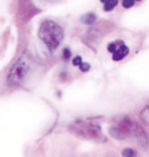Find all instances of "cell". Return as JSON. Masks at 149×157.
<instances>
[{
    "instance_id": "12",
    "label": "cell",
    "mask_w": 149,
    "mask_h": 157,
    "mask_svg": "<svg viewBox=\"0 0 149 157\" xmlns=\"http://www.w3.org/2000/svg\"><path fill=\"white\" fill-rule=\"evenodd\" d=\"M71 58V50L69 48H64L63 49V59L64 60H69Z\"/></svg>"
},
{
    "instance_id": "15",
    "label": "cell",
    "mask_w": 149,
    "mask_h": 157,
    "mask_svg": "<svg viewBox=\"0 0 149 157\" xmlns=\"http://www.w3.org/2000/svg\"><path fill=\"white\" fill-rule=\"evenodd\" d=\"M100 1H101V2H103V1H105V0H100Z\"/></svg>"
},
{
    "instance_id": "3",
    "label": "cell",
    "mask_w": 149,
    "mask_h": 157,
    "mask_svg": "<svg viewBox=\"0 0 149 157\" xmlns=\"http://www.w3.org/2000/svg\"><path fill=\"white\" fill-rule=\"evenodd\" d=\"M70 129L79 136H83L85 139H92L99 141H106L102 129L99 124H95L92 121H85V120H78L75 121Z\"/></svg>"
},
{
    "instance_id": "13",
    "label": "cell",
    "mask_w": 149,
    "mask_h": 157,
    "mask_svg": "<svg viewBox=\"0 0 149 157\" xmlns=\"http://www.w3.org/2000/svg\"><path fill=\"white\" fill-rule=\"evenodd\" d=\"M81 61H83V58H81L80 55H76V56H74V58L71 59V64H73L74 66H79V65L81 64Z\"/></svg>"
},
{
    "instance_id": "16",
    "label": "cell",
    "mask_w": 149,
    "mask_h": 157,
    "mask_svg": "<svg viewBox=\"0 0 149 157\" xmlns=\"http://www.w3.org/2000/svg\"><path fill=\"white\" fill-rule=\"evenodd\" d=\"M134 1H142V0H134Z\"/></svg>"
},
{
    "instance_id": "1",
    "label": "cell",
    "mask_w": 149,
    "mask_h": 157,
    "mask_svg": "<svg viewBox=\"0 0 149 157\" xmlns=\"http://www.w3.org/2000/svg\"><path fill=\"white\" fill-rule=\"evenodd\" d=\"M37 34H38V38L42 40V43L46 45V48L50 53H54L64 39L63 27L53 20L42 21Z\"/></svg>"
},
{
    "instance_id": "2",
    "label": "cell",
    "mask_w": 149,
    "mask_h": 157,
    "mask_svg": "<svg viewBox=\"0 0 149 157\" xmlns=\"http://www.w3.org/2000/svg\"><path fill=\"white\" fill-rule=\"evenodd\" d=\"M31 69V61L27 56H20L10 67L7 74V83L11 87H20L25 82Z\"/></svg>"
},
{
    "instance_id": "7",
    "label": "cell",
    "mask_w": 149,
    "mask_h": 157,
    "mask_svg": "<svg viewBox=\"0 0 149 157\" xmlns=\"http://www.w3.org/2000/svg\"><path fill=\"white\" fill-rule=\"evenodd\" d=\"M118 1L119 0H105L102 4H103V11L105 12H110L112 11L117 5H118Z\"/></svg>"
},
{
    "instance_id": "9",
    "label": "cell",
    "mask_w": 149,
    "mask_h": 157,
    "mask_svg": "<svg viewBox=\"0 0 149 157\" xmlns=\"http://www.w3.org/2000/svg\"><path fill=\"white\" fill-rule=\"evenodd\" d=\"M137 151L131 147H126L122 150V157H137Z\"/></svg>"
},
{
    "instance_id": "4",
    "label": "cell",
    "mask_w": 149,
    "mask_h": 157,
    "mask_svg": "<svg viewBox=\"0 0 149 157\" xmlns=\"http://www.w3.org/2000/svg\"><path fill=\"white\" fill-rule=\"evenodd\" d=\"M112 54V60L113 61H121L122 59H124L128 54H129V48L124 44V43H122L113 53H111Z\"/></svg>"
},
{
    "instance_id": "6",
    "label": "cell",
    "mask_w": 149,
    "mask_h": 157,
    "mask_svg": "<svg viewBox=\"0 0 149 157\" xmlns=\"http://www.w3.org/2000/svg\"><path fill=\"white\" fill-rule=\"evenodd\" d=\"M108 134L113 137V139H117V140H124L127 136L124 135V132L116 125V126H111L108 129Z\"/></svg>"
},
{
    "instance_id": "5",
    "label": "cell",
    "mask_w": 149,
    "mask_h": 157,
    "mask_svg": "<svg viewBox=\"0 0 149 157\" xmlns=\"http://www.w3.org/2000/svg\"><path fill=\"white\" fill-rule=\"evenodd\" d=\"M97 21V16L94 12H86L80 17V22L87 26H92L95 25V22Z\"/></svg>"
},
{
    "instance_id": "8",
    "label": "cell",
    "mask_w": 149,
    "mask_h": 157,
    "mask_svg": "<svg viewBox=\"0 0 149 157\" xmlns=\"http://www.w3.org/2000/svg\"><path fill=\"white\" fill-rule=\"evenodd\" d=\"M122 43H124L122 39H116V40H113V42H111V43H108L107 44V52H110V53H113Z\"/></svg>"
},
{
    "instance_id": "10",
    "label": "cell",
    "mask_w": 149,
    "mask_h": 157,
    "mask_svg": "<svg viewBox=\"0 0 149 157\" xmlns=\"http://www.w3.org/2000/svg\"><path fill=\"white\" fill-rule=\"evenodd\" d=\"M134 4H135L134 0H122V6H123V9H131Z\"/></svg>"
},
{
    "instance_id": "11",
    "label": "cell",
    "mask_w": 149,
    "mask_h": 157,
    "mask_svg": "<svg viewBox=\"0 0 149 157\" xmlns=\"http://www.w3.org/2000/svg\"><path fill=\"white\" fill-rule=\"evenodd\" d=\"M79 69H80V71H83V72H86V71H89L90 70V64L89 63H84V61H81V64L78 66Z\"/></svg>"
},
{
    "instance_id": "14",
    "label": "cell",
    "mask_w": 149,
    "mask_h": 157,
    "mask_svg": "<svg viewBox=\"0 0 149 157\" xmlns=\"http://www.w3.org/2000/svg\"><path fill=\"white\" fill-rule=\"evenodd\" d=\"M142 117H143V119H144V120L148 123V105H147V107L143 109V112H142Z\"/></svg>"
}]
</instances>
